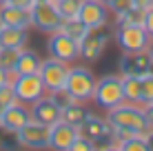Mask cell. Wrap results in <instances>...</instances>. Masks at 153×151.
Instances as JSON below:
<instances>
[{
  "label": "cell",
  "mask_w": 153,
  "mask_h": 151,
  "mask_svg": "<svg viewBox=\"0 0 153 151\" xmlns=\"http://www.w3.org/2000/svg\"><path fill=\"white\" fill-rule=\"evenodd\" d=\"M107 120L113 129H124V131H133V133H140V136H144L149 131V122H146L142 105L122 102V105L107 111Z\"/></svg>",
  "instance_id": "1"
},
{
  "label": "cell",
  "mask_w": 153,
  "mask_h": 151,
  "mask_svg": "<svg viewBox=\"0 0 153 151\" xmlns=\"http://www.w3.org/2000/svg\"><path fill=\"white\" fill-rule=\"evenodd\" d=\"M118 47L124 54H138V51H146L153 42V38L149 36L142 25H118L113 33Z\"/></svg>",
  "instance_id": "2"
},
{
  "label": "cell",
  "mask_w": 153,
  "mask_h": 151,
  "mask_svg": "<svg viewBox=\"0 0 153 151\" xmlns=\"http://www.w3.org/2000/svg\"><path fill=\"white\" fill-rule=\"evenodd\" d=\"M98 78L93 76V71L89 67H71L69 69V78H67V87L65 89L76 98L78 102H89L93 100V91H96Z\"/></svg>",
  "instance_id": "3"
},
{
  "label": "cell",
  "mask_w": 153,
  "mask_h": 151,
  "mask_svg": "<svg viewBox=\"0 0 153 151\" xmlns=\"http://www.w3.org/2000/svg\"><path fill=\"white\" fill-rule=\"evenodd\" d=\"M9 85L13 87V93L18 98V102L22 105H33L36 100H40L42 96H47V89L42 85L38 74H27V76H18L16 71H9Z\"/></svg>",
  "instance_id": "4"
},
{
  "label": "cell",
  "mask_w": 153,
  "mask_h": 151,
  "mask_svg": "<svg viewBox=\"0 0 153 151\" xmlns=\"http://www.w3.org/2000/svg\"><path fill=\"white\" fill-rule=\"evenodd\" d=\"M93 102L96 107L109 109L118 107L124 102V91H122V76H104L98 80L96 85V91H93Z\"/></svg>",
  "instance_id": "5"
},
{
  "label": "cell",
  "mask_w": 153,
  "mask_h": 151,
  "mask_svg": "<svg viewBox=\"0 0 153 151\" xmlns=\"http://www.w3.org/2000/svg\"><path fill=\"white\" fill-rule=\"evenodd\" d=\"M60 25L62 18L53 0H36V4L31 7V27H36L42 33H53L60 29Z\"/></svg>",
  "instance_id": "6"
},
{
  "label": "cell",
  "mask_w": 153,
  "mask_h": 151,
  "mask_svg": "<svg viewBox=\"0 0 153 151\" xmlns=\"http://www.w3.org/2000/svg\"><path fill=\"white\" fill-rule=\"evenodd\" d=\"M69 69H71V67L67 65V62H62L58 58L42 60L38 76H40L42 85H45L47 93L58 91V89H65V87H67V78H69Z\"/></svg>",
  "instance_id": "7"
},
{
  "label": "cell",
  "mask_w": 153,
  "mask_h": 151,
  "mask_svg": "<svg viewBox=\"0 0 153 151\" xmlns=\"http://www.w3.org/2000/svg\"><path fill=\"white\" fill-rule=\"evenodd\" d=\"M51 140V127L36 120H29L22 129L16 131V142L27 149H49Z\"/></svg>",
  "instance_id": "8"
},
{
  "label": "cell",
  "mask_w": 153,
  "mask_h": 151,
  "mask_svg": "<svg viewBox=\"0 0 153 151\" xmlns=\"http://www.w3.org/2000/svg\"><path fill=\"white\" fill-rule=\"evenodd\" d=\"M47 51L51 58H58L69 65L80 58V42L65 36L62 31H53V33H49V40H47Z\"/></svg>",
  "instance_id": "9"
},
{
  "label": "cell",
  "mask_w": 153,
  "mask_h": 151,
  "mask_svg": "<svg viewBox=\"0 0 153 151\" xmlns=\"http://www.w3.org/2000/svg\"><path fill=\"white\" fill-rule=\"evenodd\" d=\"M120 76H138L144 78L153 71V60L149 49L146 51H138V54H124L120 58Z\"/></svg>",
  "instance_id": "10"
},
{
  "label": "cell",
  "mask_w": 153,
  "mask_h": 151,
  "mask_svg": "<svg viewBox=\"0 0 153 151\" xmlns=\"http://www.w3.org/2000/svg\"><path fill=\"white\" fill-rule=\"evenodd\" d=\"M78 20H82L89 29H104L109 25V7L100 0H82Z\"/></svg>",
  "instance_id": "11"
},
{
  "label": "cell",
  "mask_w": 153,
  "mask_h": 151,
  "mask_svg": "<svg viewBox=\"0 0 153 151\" xmlns=\"http://www.w3.org/2000/svg\"><path fill=\"white\" fill-rule=\"evenodd\" d=\"M29 111H31V120L42 122V124H49V127H53L56 122L62 120V107L58 105L49 93L42 96L40 100H36L33 105L29 107Z\"/></svg>",
  "instance_id": "12"
},
{
  "label": "cell",
  "mask_w": 153,
  "mask_h": 151,
  "mask_svg": "<svg viewBox=\"0 0 153 151\" xmlns=\"http://www.w3.org/2000/svg\"><path fill=\"white\" fill-rule=\"evenodd\" d=\"M109 45V33L104 29H91L87 36L80 40V58L87 62H96L100 60V56L104 54Z\"/></svg>",
  "instance_id": "13"
},
{
  "label": "cell",
  "mask_w": 153,
  "mask_h": 151,
  "mask_svg": "<svg viewBox=\"0 0 153 151\" xmlns=\"http://www.w3.org/2000/svg\"><path fill=\"white\" fill-rule=\"evenodd\" d=\"M80 136L89 138L91 142H102V140H109L111 142V136H113V127L109 124L107 118H98L93 113H89L84 118V122L78 127Z\"/></svg>",
  "instance_id": "14"
},
{
  "label": "cell",
  "mask_w": 153,
  "mask_h": 151,
  "mask_svg": "<svg viewBox=\"0 0 153 151\" xmlns=\"http://www.w3.org/2000/svg\"><path fill=\"white\" fill-rule=\"evenodd\" d=\"M29 120H31L29 107L22 105V102H16V105H11L9 109H4V111L0 113V129L16 136V131H18V129H22Z\"/></svg>",
  "instance_id": "15"
},
{
  "label": "cell",
  "mask_w": 153,
  "mask_h": 151,
  "mask_svg": "<svg viewBox=\"0 0 153 151\" xmlns=\"http://www.w3.org/2000/svg\"><path fill=\"white\" fill-rule=\"evenodd\" d=\"M80 138V131H78L76 124H69L65 120L56 122L51 127V140H49V147L53 151H69L71 144Z\"/></svg>",
  "instance_id": "16"
},
{
  "label": "cell",
  "mask_w": 153,
  "mask_h": 151,
  "mask_svg": "<svg viewBox=\"0 0 153 151\" xmlns=\"http://www.w3.org/2000/svg\"><path fill=\"white\" fill-rule=\"evenodd\" d=\"M0 22L4 27L29 29L31 27V9H22V7H13V4L2 2L0 4Z\"/></svg>",
  "instance_id": "17"
},
{
  "label": "cell",
  "mask_w": 153,
  "mask_h": 151,
  "mask_svg": "<svg viewBox=\"0 0 153 151\" xmlns=\"http://www.w3.org/2000/svg\"><path fill=\"white\" fill-rule=\"evenodd\" d=\"M40 65H42V58L36 54L33 49H20V56H18V62H16V74L18 76H27V74H38L40 71Z\"/></svg>",
  "instance_id": "18"
},
{
  "label": "cell",
  "mask_w": 153,
  "mask_h": 151,
  "mask_svg": "<svg viewBox=\"0 0 153 151\" xmlns=\"http://www.w3.org/2000/svg\"><path fill=\"white\" fill-rule=\"evenodd\" d=\"M29 40L27 29L20 27H2L0 31V47H9V49H25Z\"/></svg>",
  "instance_id": "19"
},
{
  "label": "cell",
  "mask_w": 153,
  "mask_h": 151,
  "mask_svg": "<svg viewBox=\"0 0 153 151\" xmlns=\"http://www.w3.org/2000/svg\"><path fill=\"white\" fill-rule=\"evenodd\" d=\"M122 91H124V102L140 105L142 78H138V76H122Z\"/></svg>",
  "instance_id": "20"
},
{
  "label": "cell",
  "mask_w": 153,
  "mask_h": 151,
  "mask_svg": "<svg viewBox=\"0 0 153 151\" xmlns=\"http://www.w3.org/2000/svg\"><path fill=\"white\" fill-rule=\"evenodd\" d=\"M87 116H89V111L84 109V102H78V100L62 109V120L69 122V124H76V127H80Z\"/></svg>",
  "instance_id": "21"
},
{
  "label": "cell",
  "mask_w": 153,
  "mask_h": 151,
  "mask_svg": "<svg viewBox=\"0 0 153 151\" xmlns=\"http://www.w3.org/2000/svg\"><path fill=\"white\" fill-rule=\"evenodd\" d=\"M58 31H62L65 36H69V38H73V40H78V42H80V40H82L91 29H89L82 20L73 18V20H62V25H60V29H58Z\"/></svg>",
  "instance_id": "22"
},
{
  "label": "cell",
  "mask_w": 153,
  "mask_h": 151,
  "mask_svg": "<svg viewBox=\"0 0 153 151\" xmlns=\"http://www.w3.org/2000/svg\"><path fill=\"white\" fill-rule=\"evenodd\" d=\"M80 4H82V0H58L56 7H58V13H60L62 20H73L80 13Z\"/></svg>",
  "instance_id": "23"
},
{
  "label": "cell",
  "mask_w": 153,
  "mask_h": 151,
  "mask_svg": "<svg viewBox=\"0 0 153 151\" xmlns=\"http://www.w3.org/2000/svg\"><path fill=\"white\" fill-rule=\"evenodd\" d=\"M144 18H146V9L142 7H131L126 13H122L118 20V25H142L144 27Z\"/></svg>",
  "instance_id": "24"
},
{
  "label": "cell",
  "mask_w": 153,
  "mask_h": 151,
  "mask_svg": "<svg viewBox=\"0 0 153 151\" xmlns=\"http://www.w3.org/2000/svg\"><path fill=\"white\" fill-rule=\"evenodd\" d=\"M20 49H9V47H0V69L4 71H13L16 62H18Z\"/></svg>",
  "instance_id": "25"
},
{
  "label": "cell",
  "mask_w": 153,
  "mask_h": 151,
  "mask_svg": "<svg viewBox=\"0 0 153 151\" xmlns=\"http://www.w3.org/2000/svg\"><path fill=\"white\" fill-rule=\"evenodd\" d=\"M118 149H120V151H149L144 136H133V138L124 140V142L118 144Z\"/></svg>",
  "instance_id": "26"
},
{
  "label": "cell",
  "mask_w": 153,
  "mask_h": 151,
  "mask_svg": "<svg viewBox=\"0 0 153 151\" xmlns=\"http://www.w3.org/2000/svg\"><path fill=\"white\" fill-rule=\"evenodd\" d=\"M153 102V74L142 78V91H140V105H151Z\"/></svg>",
  "instance_id": "27"
},
{
  "label": "cell",
  "mask_w": 153,
  "mask_h": 151,
  "mask_svg": "<svg viewBox=\"0 0 153 151\" xmlns=\"http://www.w3.org/2000/svg\"><path fill=\"white\" fill-rule=\"evenodd\" d=\"M16 102H18V98H16V93H13V87L11 85L0 87V113H2L4 109H9L11 105H16Z\"/></svg>",
  "instance_id": "28"
},
{
  "label": "cell",
  "mask_w": 153,
  "mask_h": 151,
  "mask_svg": "<svg viewBox=\"0 0 153 151\" xmlns=\"http://www.w3.org/2000/svg\"><path fill=\"white\" fill-rule=\"evenodd\" d=\"M131 7H135L133 0H113V2L109 4V11H113V13H115V18H120V16L126 13Z\"/></svg>",
  "instance_id": "29"
},
{
  "label": "cell",
  "mask_w": 153,
  "mask_h": 151,
  "mask_svg": "<svg viewBox=\"0 0 153 151\" xmlns=\"http://www.w3.org/2000/svg\"><path fill=\"white\" fill-rule=\"evenodd\" d=\"M49 96L53 98V100H56V102H58V105H60L62 109H65L67 105H71V102H76V98H73V96H71V93L67 91V89H58V91H51Z\"/></svg>",
  "instance_id": "30"
},
{
  "label": "cell",
  "mask_w": 153,
  "mask_h": 151,
  "mask_svg": "<svg viewBox=\"0 0 153 151\" xmlns=\"http://www.w3.org/2000/svg\"><path fill=\"white\" fill-rule=\"evenodd\" d=\"M69 151H98L96 149V142H91L89 138H84V136H80L76 140V142L71 144V149Z\"/></svg>",
  "instance_id": "31"
},
{
  "label": "cell",
  "mask_w": 153,
  "mask_h": 151,
  "mask_svg": "<svg viewBox=\"0 0 153 151\" xmlns=\"http://www.w3.org/2000/svg\"><path fill=\"white\" fill-rule=\"evenodd\" d=\"M7 4H13V7H22V9H31L36 4V0H4Z\"/></svg>",
  "instance_id": "32"
},
{
  "label": "cell",
  "mask_w": 153,
  "mask_h": 151,
  "mask_svg": "<svg viewBox=\"0 0 153 151\" xmlns=\"http://www.w3.org/2000/svg\"><path fill=\"white\" fill-rule=\"evenodd\" d=\"M144 29L149 31V36L153 38V7L146 9V18H144Z\"/></svg>",
  "instance_id": "33"
},
{
  "label": "cell",
  "mask_w": 153,
  "mask_h": 151,
  "mask_svg": "<svg viewBox=\"0 0 153 151\" xmlns=\"http://www.w3.org/2000/svg\"><path fill=\"white\" fill-rule=\"evenodd\" d=\"M144 116H146V122H149V129H153V102L144 105Z\"/></svg>",
  "instance_id": "34"
},
{
  "label": "cell",
  "mask_w": 153,
  "mask_h": 151,
  "mask_svg": "<svg viewBox=\"0 0 153 151\" xmlns=\"http://www.w3.org/2000/svg\"><path fill=\"white\" fill-rule=\"evenodd\" d=\"M135 7H142V9H151L153 7V0H133Z\"/></svg>",
  "instance_id": "35"
},
{
  "label": "cell",
  "mask_w": 153,
  "mask_h": 151,
  "mask_svg": "<svg viewBox=\"0 0 153 151\" xmlns=\"http://www.w3.org/2000/svg\"><path fill=\"white\" fill-rule=\"evenodd\" d=\"M144 140H146V147H149V151H153V129H149V131L144 133Z\"/></svg>",
  "instance_id": "36"
},
{
  "label": "cell",
  "mask_w": 153,
  "mask_h": 151,
  "mask_svg": "<svg viewBox=\"0 0 153 151\" xmlns=\"http://www.w3.org/2000/svg\"><path fill=\"white\" fill-rule=\"evenodd\" d=\"M4 85H9V71L0 69V87H4Z\"/></svg>",
  "instance_id": "37"
},
{
  "label": "cell",
  "mask_w": 153,
  "mask_h": 151,
  "mask_svg": "<svg viewBox=\"0 0 153 151\" xmlns=\"http://www.w3.org/2000/svg\"><path fill=\"white\" fill-rule=\"evenodd\" d=\"M98 151H120L115 144H109V147H104V149H98Z\"/></svg>",
  "instance_id": "38"
},
{
  "label": "cell",
  "mask_w": 153,
  "mask_h": 151,
  "mask_svg": "<svg viewBox=\"0 0 153 151\" xmlns=\"http://www.w3.org/2000/svg\"><path fill=\"white\" fill-rule=\"evenodd\" d=\"M100 2H102V4H107V7H109V4H111L113 0H100Z\"/></svg>",
  "instance_id": "39"
},
{
  "label": "cell",
  "mask_w": 153,
  "mask_h": 151,
  "mask_svg": "<svg viewBox=\"0 0 153 151\" xmlns=\"http://www.w3.org/2000/svg\"><path fill=\"white\" fill-rule=\"evenodd\" d=\"M149 54H151V60H153V42H151V47H149Z\"/></svg>",
  "instance_id": "40"
},
{
  "label": "cell",
  "mask_w": 153,
  "mask_h": 151,
  "mask_svg": "<svg viewBox=\"0 0 153 151\" xmlns=\"http://www.w3.org/2000/svg\"><path fill=\"white\" fill-rule=\"evenodd\" d=\"M2 27H4V25H2V22H0V31H2Z\"/></svg>",
  "instance_id": "41"
},
{
  "label": "cell",
  "mask_w": 153,
  "mask_h": 151,
  "mask_svg": "<svg viewBox=\"0 0 153 151\" xmlns=\"http://www.w3.org/2000/svg\"><path fill=\"white\" fill-rule=\"evenodd\" d=\"M2 2H4V0H0V4H2Z\"/></svg>",
  "instance_id": "42"
},
{
  "label": "cell",
  "mask_w": 153,
  "mask_h": 151,
  "mask_svg": "<svg viewBox=\"0 0 153 151\" xmlns=\"http://www.w3.org/2000/svg\"><path fill=\"white\" fill-rule=\"evenodd\" d=\"M53 2H58V0H53Z\"/></svg>",
  "instance_id": "43"
}]
</instances>
